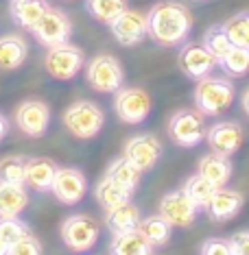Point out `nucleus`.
I'll use <instances>...</instances> for the list:
<instances>
[{
	"label": "nucleus",
	"mask_w": 249,
	"mask_h": 255,
	"mask_svg": "<svg viewBox=\"0 0 249 255\" xmlns=\"http://www.w3.org/2000/svg\"><path fill=\"white\" fill-rule=\"evenodd\" d=\"M193 31V13L177 0H164L153 4L147 13V35L158 46L175 48L188 39Z\"/></svg>",
	"instance_id": "nucleus-1"
},
{
	"label": "nucleus",
	"mask_w": 249,
	"mask_h": 255,
	"mask_svg": "<svg viewBox=\"0 0 249 255\" xmlns=\"http://www.w3.org/2000/svg\"><path fill=\"white\" fill-rule=\"evenodd\" d=\"M234 83L223 77H204L197 81L195 105L204 116H221L234 103Z\"/></svg>",
	"instance_id": "nucleus-2"
},
{
	"label": "nucleus",
	"mask_w": 249,
	"mask_h": 255,
	"mask_svg": "<svg viewBox=\"0 0 249 255\" xmlns=\"http://www.w3.org/2000/svg\"><path fill=\"white\" fill-rule=\"evenodd\" d=\"M103 125H105V114L92 101H77L63 112V127L79 140H90L98 135Z\"/></svg>",
	"instance_id": "nucleus-3"
},
{
	"label": "nucleus",
	"mask_w": 249,
	"mask_h": 255,
	"mask_svg": "<svg viewBox=\"0 0 249 255\" xmlns=\"http://www.w3.org/2000/svg\"><path fill=\"white\" fill-rule=\"evenodd\" d=\"M85 79H88L90 88L94 92L112 94V92H118L123 88L125 70L114 55L103 53L88 61V66H85Z\"/></svg>",
	"instance_id": "nucleus-4"
},
{
	"label": "nucleus",
	"mask_w": 249,
	"mask_h": 255,
	"mask_svg": "<svg viewBox=\"0 0 249 255\" xmlns=\"http://www.w3.org/2000/svg\"><path fill=\"white\" fill-rule=\"evenodd\" d=\"M171 140L182 148H193L206 137V118L199 109H179L169 120Z\"/></svg>",
	"instance_id": "nucleus-5"
},
{
	"label": "nucleus",
	"mask_w": 249,
	"mask_h": 255,
	"mask_svg": "<svg viewBox=\"0 0 249 255\" xmlns=\"http://www.w3.org/2000/svg\"><path fill=\"white\" fill-rule=\"evenodd\" d=\"M85 63V55L83 50L77 48V46L63 42L57 46H50L48 53L44 57V68L46 72L53 79L59 81H70L79 74V70Z\"/></svg>",
	"instance_id": "nucleus-6"
},
{
	"label": "nucleus",
	"mask_w": 249,
	"mask_h": 255,
	"mask_svg": "<svg viewBox=\"0 0 249 255\" xmlns=\"http://www.w3.org/2000/svg\"><path fill=\"white\" fill-rule=\"evenodd\" d=\"M98 223L92 216H85V214H72L63 220L61 225V240L70 251L77 253H85L90 251L92 247L96 245L98 240Z\"/></svg>",
	"instance_id": "nucleus-7"
},
{
	"label": "nucleus",
	"mask_w": 249,
	"mask_h": 255,
	"mask_svg": "<svg viewBox=\"0 0 249 255\" xmlns=\"http://www.w3.org/2000/svg\"><path fill=\"white\" fill-rule=\"evenodd\" d=\"M35 39L46 48L50 46H57V44H63L68 42L72 35V22L70 18L66 15V11L61 9H55V7H48L46 13L39 18V22L31 28Z\"/></svg>",
	"instance_id": "nucleus-8"
},
{
	"label": "nucleus",
	"mask_w": 249,
	"mask_h": 255,
	"mask_svg": "<svg viewBox=\"0 0 249 255\" xmlns=\"http://www.w3.org/2000/svg\"><path fill=\"white\" fill-rule=\"evenodd\" d=\"M114 109L123 123L140 125L151 112V96L142 88H120L114 98Z\"/></svg>",
	"instance_id": "nucleus-9"
},
{
	"label": "nucleus",
	"mask_w": 249,
	"mask_h": 255,
	"mask_svg": "<svg viewBox=\"0 0 249 255\" xmlns=\"http://www.w3.org/2000/svg\"><path fill=\"white\" fill-rule=\"evenodd\" d=\"M162 153H164L162 142L151 133H138V135L129 137L123 150L125 157L142 172L153 170L158 166V161L162 159Z\"/></svg>",
	"instance_id": "nucleus-10"
},
{
	"label": "nucleus",
	"mask_w": 249,
	"mask_h": 255,
	"mask_svg": "<svg viewBox=\"0 0 249 255\" xmlns=\"http://www.w3.org/2000/svg\"><path fill=\"white\" fill-rule=\"evenodd\" d=\"M15 125L28 137H42L50 125V109L44 101L28 98L15 109Z\"/></svg>",
	"instance_id": "nucleus-11"
},
{
	"label": "nucleus",
	"mask_w": 249,
	"mask_h": 255,
	"mask_svg": "<svg viewBox=\"0 0 249 255\" xmlns=\"http://www.w3.org/2000/svg\"><path fill=\"white\" fill-rule=\"evenodd\" d=\"M197 212H199V207L190 201V196L184 192V188L171 190L160 201V214L173 227H190L197 218Z\"/></svg>",
	"instance_id": "nucleus-12"
},
{
	"label": "nucleus",
	"mask_w": 249,
	"mask_h": 255,
	"mask_svg": "<svg viewBox=\"0 0 249 255\" xmlns=\"http://www.w3.org/2000/svg\"><path fill=\"white\" fill-rule=\"evenodd\" d=\"M50 192L63 205H77L88 192V179L79 168H59L50 185Z\"/></svg>",
	"instance_id": "nucleus-13"
},
{
	"label": "nucleus",
	"mask_w": 249,
	"mask_h": 255,
	"mask_svg": "<svg viewBox=\"0 0 249 255\" xmlns=\"http://www.w3.org/2000/svg\"><path fill=\"white\" fill-rule=\"evenodd\" d=\"M243 205H245V196H243V192L221 185V188H217L212 192V196L204 205V210L212 223H225V220L234 218L236 214L243 210Z\"/></svg>",
	"instance_id": "nucleus-14"
},
{
	"label": "nucleus",
	"mask_w": 249,
	"mask_h": 255,
	"mask_svg": "<svg viewBox=\"0 0 249 255\" xmlns=\"http://www.w3.org/2000/svg\"><path fill=\"white\" fill-rule=\"evenodd\" d=\"M206 140L214 153L234 155L245 142V129L234 120H221L206 131Z\"/></svg>",
	"instance_id": "nucleus-15"
},
{
	"label": "nucleus",
	"mask_w": 249,
	"mask_h": 255,
	"mask_svg": "<svg viewBox=\"0 0 249 255\" xmlns=\"http://www.w3.org/2000/svg\"><path fill=\"white\" fill-rule=\"evenodd\" d=\"M217 66L219 61L214 59V55L204 44H186L182 48V53H179V68L193 81L208 77Z\"/></svg>",
	"instance_id": "nucleus-16"
},
{
	"label": "nucleus",
	"mask_w": 249,
	"mask_h": 255,
	"mask_svg": "<svg viewBox=\"0 0 249 255\" xmlns=\"http://www.w3.org/2000/svg\"><path fill=\"white\" fill-rule=\"evenodd\" d=\"M112 35L120 46H136L147 35V15L140 11L125 9L112 24Z\"/></svg>",
	"instance_id": "nucleus-17"
},
{
	"label": "nucleus",
	"mask_w": 249,
	"mask_h": 255,
	"mask_svg": "<svg viewBox=\"0 0 249 255\" xmlns=\"http://www.w3.org/2000/svg\"><path fill=\"white\" fill-rule=\"evenodd\" d=\"M57 170H59V166L50 157H26L24 185L33 188L35 192H46L53 185Z\"/></svg>",
	"instance_id": "nucleus-18"
},
{
	"label": "nucleus",
	"mask_w": 249,
	"mask_h": 255,
	"mask_svg": "<svg viewBox=\"0 0 249 255\" xmlns=\"http://www.w3.org/2000/svg\"><path fill=\"white\" fill-rule=\"evenodd\" d=\"M232 170H234V166H232V159L230 155H223V153H206L204 157L199 159V175L206 177L208 181L212 185H217V188H221V185H228L230 179H232Z\"/></svg>",
	"instance_id": "nucleus-19"
},
{
	"label": "nucleus",
	"mask_w": 249,
	"mask_h": 255,
	"mask_svg": "<svg viewBox=\"0 0 249 255\" xmlns=\"http://www.w3.org/2000/svg\"><path fill=\"white\" fill-rule=\"evenodd\" d=\"M153 251L155 247L140 234L138 227L123 231V234H114L112 245H109V253L116 255H149Z\"/></svg>",
	"instance_id": "nucleus-20"
},
{
	"label": "nucleus",
	"mask_w": 249,
	"mask_h": 255,
	"mask_svg": "<svg viewBox=\"0 0 249 255\" xmlns=\"http://www.w3.org/2000/svg\"><path fill=\"white\" fill-rule=\"evenodd\" d=\"M28 57V44L22 35L9 33L0 37V70H15Z\"/></svg>",
	"instance_id": "nucleus-21"
},
{
	"label": "nucleus",
	"mask_w": 249,
	"mask_h": 255,
	"mask_svg": "<svg viewBox=\"0 0 249 255\" xmlns=\"http://www.w3.org/2000/svg\"><path fill=\"white\" fill-rule=\"evenodd\" d=\"M28 205V192L24 183L0 181V218L20 216Z\"/></svg>",
	"instance_id": "nucleus-22"
},
{
	"label": "nucleus",
	"mask_w": 249,
	"mask_h": 255,
	"mask_svg": "<svg viewBox=\"0 0 249 255\" xmlns=\"http://www.w3.org/2000/svg\"><path fill=\"white\" fill-rule=\"evenodd\" d=\"M140 210L138 205H134L131 201L120 203L116 207H109L105 210V225L112 234H123V231L136 229L138 223H140Z\"/></svg>",
	"instance_id": "nucleus-23"
},
{
	"label": "nucleus",
	"mask_w": 249,
	"mask_h": 255,
	"mask_svg": "<svg viewBox=\"0 0 249 255\" xmlns=\"http://www.w3.org/2000/svg\"><path fill=\"white\" fill-rule=\"evenodd\" d=\"M50 4L46 0H11L9 11L11 18L20 28H28L31 31L33 26L39 22V18L46 13Z\"/></svg>",
	"instance_id": "nucleus-24"
},
{
	"label": "nucleus",
	"mask_w": 249,
	"mask_h": 255,
	"mask_svg": "<svg viewBox=\"0 0 249 255\" xmlns=\"http://www.w3.org/2000/svg\"><path fill=\"white\" fill-rule=\"evenodd\" d=\"M131 196H134V190L127 188L123 183H118V181H114V179L107 177V175L103 177L94 188V199L98 201V205H103L105 210L120 205V203L131 201Z\"/></svg>",
	"instance_id": "nucleus-25"
},
{
	"label": "nucleus",
	"mask_w": 249,
	"mask_h": 255,
	"mask_svg": "<svg viewBox=\"0 0 249 255\" xmlns=\"http://www.w3.org/2000/svg\"><path fill=\"white\" fill-rule=\"evenodd\" d=\"M138 229H140V234L147 238L153 247L166 245V242L171 240V234H173V225L162 216V214H153V216L140 218Z\"/></svg>",
	"instance_id": "nucleus-26"
},
{
	"label": "nucleus",
	"mask_w": 249,
	"mask_h": 255,
	"mask_svg": "<svg viewBox=\"0 0 249 255\" xmlns=\"http://www.w3.org/2000/svg\"><path fill=\"white\" fill-rule=\"evenodd\" d=\"M221 70L232 79H241L249 72V48L245 46H232L221 59H219Z\"/></svg>",
	"instance_id": "nucleus-27"
},
{
	"label": "nucleus",
	"mask_w": 249,
	"mask_h": 255,
	"mask_svg": "<svg viewBox=\"0 0 249 255\" xmlns=\"http://www.w3.org/2000/svg\"><path fill=\"white\" fill-rule=\"evenodd\" d=\"M85 9L96 22L109 26L127 9V0H85Z\"/></svg>",
	"instance_id": "nucleus-28"
},
{
	"label": "nucleus",
	"mask_w": 249,
	"mask_h": 255,
	"mask_svg": "<svg viewBox=\"0 0 249 255\" xmlns=\"http://www.w3.org/2000/svg\"><path fill=\"white\" fill-rule=\"evenodd\" d=\"M107 177H112L114 181L127 185V188L136 190L138 183H140V177H142V170H138V168L131 164L129 159L125 157V155H120V157H116L112 164L107 166Z\"/></svg>",
	"instance_id": "nucleus-29"
},
{
	"label": "nucleus",
	"mask_w": 249,
	"mask_h": 255,
	"mask_svg": "<svg viewBox=\"0 0 249 255\" xmlns=\"http://www.w3.org/2000/svg\"><path fill=\"white\" fill-rule=\"evenodd\" d=\"M223 31L228 33L230 42L234 46H245L249 48V11L243 13H234L232 18L223 22Z\"/></svg>",
	"instance_id": "nucleus-30"
},
{
	"label": "nucleus",
	"mask_w": 249,
	"mask_h": 255,
	"mask_svg": "<svg viewBox=\"0 0 249 255\" xmlns=\"http://www.w3.org/2000/svg\"><path fill=\"white\" fill-rule=\"evenodd\" d=\"M214 190H217V185H212L206 177H201L199 172L193 175V177H188L186 183H184V192L190 196V201H193L199 210L208 203V199L212 196Z\"/></svg>",
	"instance_id": "nucleus-31"
},
{
	"label": "nucleus",
	"mask_w": 249,
	"mask_h": 255,
	"mask_svg": "<svg viewBox=\"0 0 249 255\" xmlns=\"http://www.w3.org/2000/svg\"><path fill=\"white\" fill-rule=\"evenodd\" d=\"M26 157L22 155H7L0 159V181L4 183H24Z\"/></svg>",
	"instance_id": "nucleus-32"
},
{
	"label": "nucleus",
	"mask_w": 249,
	"mask_h": 255,
	"mask_svg": "<svg viewBox=\"0 0 249 255\" xmlns=\"http://www.w3.org/2000/svg\"><path fill=\"white\" fill-rule=\"evenodd\" d=\"M206 46L208 50L214 55V59H221V57L228 53V50L232 48V44L230 42V37H228V33L223 31V26H212V28H208L206 31V35H204V42H201Z\"/></svg>",
	"instance_id": "nucleus-33"
},
{
	"label": "nucleus",
	"mask_w": 249,
	"mask_h": 255,
	"mask_svg": "<svg viewBox=\"0 0 249 255\" xmlns=\"http://www.w3.org/2000/svg\"><path fill=\"white\" fill-rule=\"evenodd\" d=\"M28 231V225L24 220H20L18 216H7L0 218V238L11 247L18 238H22Z\"/></svg>",
	"instance_id": "nucleus-34"
},
{
	"label": "nucleus",
	"mask_w": 249,
	"mask_h": 255,
	"mask_svg": "<svg viewBox=\"0 0 249 255\" xmlns=\"http://www.w3.org/2000/svg\"><path fill=\"white\" fill-rule=\"evenodd\" d=\"M37 253H42V245H39V240L31 234V229L9 247V255H37Z\"/></svg>",
	"instance_id": "nucleus-35"
},
{
	"label": "nucleus",
	"mask_w": 249,
	"mask_h": 255,
	"mask_svg": "<svg viewBox=\"0 0 249 255\" xmlns=\"http://www.w3.org/2000/svg\"><path fill=\"white\" fill-rule=\"evenodd\" d=\"M199 251L204 255H234L232 242L225 240V238H208L199 247Z\"/></svg>",
	"instance_id": "nucleus-36"
},
{
	"label": "nucleus",
	"mask_w": 249,
	"mask_h": 255,
	"mask_svg": "<svg viewBox=\"0 0 249 255\" xmlns=\"http://www.w3.org/2000/svg\"><path fill=\"white\" fill-rule=\"evenodd\" d=\"M230 242H232V249H234V253L249 255V229L236 231V234L230 238Z\"/></svg>",
	"instance_id": "nucleus-37"
},
{
	"label": "nucleus",
	"mask_w": 249,
	"mask_h": 255,
	"mask_svg": "<svg viewBox=\"0 0 249 255\" xmlns=\"http://www.w3.org/2000/svg\"><path fill=\"white\" fill-rule=\"evenodd\" d=\"M7 133H9V120L0 114V142L4 140V135H7Z\"/></svg>",
	"instance_id": "nucleus-38"
},
{
	"label": "nucleus",
	"mask_w": 249,
	"mask_h": 255,
	"mask_svg": "<svg viewBox=\"0 0 249 255\" xmlns=\"http://www.w3.org/2000/svg\"><path fill=\"white\" fill-rule=\"evenodd\" d=\"M241 103H243V109H245V114L249 116V88L245 90V94H243V101Z\"/></svg>",
	"instance_id": "nucleus-39"
},
{
	"label": "nucleus",
	"mask_w": 249,
	"mask_h": 255,
	"mask_svg": "<svg viewBox=\"0 0 249 255\" xmlns=\"http://www.w3.org/2000/svg\"><path fill=\"white\" fill-rule=\"evenodd\" d=\"M4 253H9V245L2 240V238H0V255H4Z\"/></svg>",
	"instance_id": "nucleus-40"
}]
</instances>
